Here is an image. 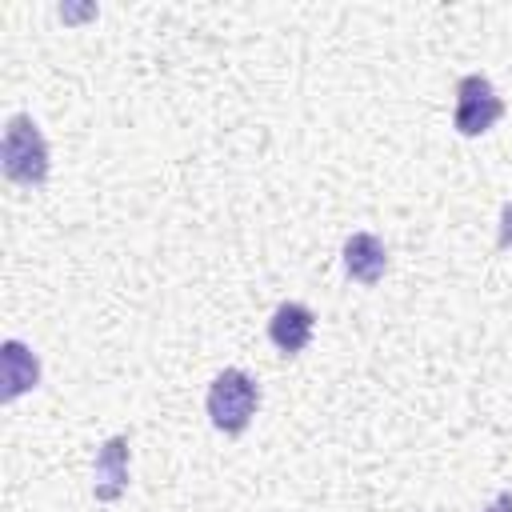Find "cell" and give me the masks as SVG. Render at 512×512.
Masks as SVG:
<instances>
[{
    "label": "cell",
    "instance_id": "7a4b0ae2",
    "mask_svg": "<svg viewBox=\"0 0 512 512\" xmlns=\"http://www.w3.org/2000/svg\"><path fill=\"white\" fill-rule=\"evenodd\" d=\"M260 408V388L244 368H224L208 388V416L220 432H244Z\"/></svg>",
    "mask_w": 512,
    "mask_h": 512
},
{
    "label": "cell",
    "instance_id": "277c9868",
    "mask_svg": "<svg viewBox=\"0 0 512 512\" xmlns=\"http://www.w3.org/2000/svg\"><path fill=\"white\" fill-rule=\"evenodd\" d=\"M312 332H316V316H312V308L300 304V300H284V304L272 312V320H268V340H272L284 356L304 352L308 340H312Z\"/></svg>",
    "mask_w": 512,
    "mask_h": 512
},
{
    "label": "cell",
    "instance_id": "52a82bcc",
    "mask_svg": "<svg viewBox=\"0 0 512 512\" xmlns=\"http://www.w3.org/2000/svg\"><path fill=\"white\" fill-rule=\"evenodd\" d=\"M388 268V252L380 244V236L372 232H352L344 240V272L356 280V284H376Z\"/></svg>",
    "mask_w": 512,
    "mask_h": 512
},
{
    "label": "cell",
    "instance_id": "5b68a950",
    "mask_svg": "<svg viewBox=\"0 0 512 512\" xmlns=\"http://www.w3.org/2000/svg\"><path fill=\"white\" fill-rule=\"evenodd\" d=\"M128 488V436H108L100 448H96V500L100 504H112L120 500Z\"/></svg>",
    "mask_w": 512,
    "mask_h": 512
},
{
    "label": "cell",
    "instance_id": "9c48e42d",
    "mask_svg": "<svg viewBox=\"0 0 512 512\" xmlns=\"http://www.w3.org/2000/svg\"><path fill=\"white\" fill-rule=\"evenodd\" d=\"M484 512H512V492H500Z\"/></svg>",
    "mask_w": 512,
    "mask_h": 512
},
{
    "label": "cell",
    "instance_id": "3957f363",
    "mask_svg": "<svg viewBox=\"0 0 512 512\" xmlns=\"http://www.w3.org/2000/svg\"><path fill=\"white\" fill-rule=\"evenodd\" d=\"M500 116H504V100L496 96L488 76L472 72L456 84V116L452 120H456L460 136H484Z\"/></svg>",
    "mask_w": 512,
    "mask_h": 512
},
{
    "label": "cell",
    "instance_id": "8992f818",
    "mask_svg": "<svg viewBox=\"0 0 512 512\" xmlns=\"http://www.w3.org/2000/svg\"><path fill=\"white\" fill-rule=\"evenodd\" d=\"M0 380H4V404H12L16 396H24L28 388H36L40 384V360H36V352L28 348V344H20V340H4V348H0Z\"/></svg>",
    "mask_w": 512,
    "mask_h": 512
},
{
    "label": "cell",
    "instance_id": "6da1fadb",
    "mask_svg": "<svg viewBox=\"0 0 512 512\" xmlns=\"http://www.w3.org/2000/svg\"><path fill=\"white\" fill-rule=\"evenodd\" d=\"M0 168L8 180L36 188L48 180V140L36 128L32 116H12L4 124V140H0Z\"/></svg>",
    "mask_w": 512,
    "mask_h": 512
},
{
    "label": "cell",
    "instance_id": "ba28073f",
    "mask_svg": "<svg viewBox=\"0 0 512 512\" xmlns=\"http://www.w3.org/2000/svg\"><path fill=\"white\" fill-rule=\"evenodd\" d=\"M512 244V204H504V232H500V248Z\"/></svg>",
    "mask_w": 512,
    "mask_h": 512
}]
</instances>
